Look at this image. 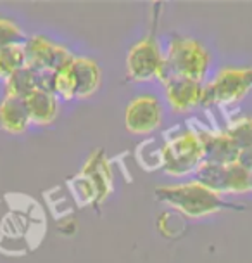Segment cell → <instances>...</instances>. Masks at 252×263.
Returning a JSON list of instances; mask_svg holds the SVG:
<instances>
[{"label": "cell", "mask_w": 252, "mask_h": 263, "mask_svg": "<svg viewBox=\"0 0 252 263\" xmlns=\"http://www.w3.org/2000/svg\"><path fill=\"white\" fill-rule=\"evenodd\" d=\"M30 125L25 101L14 97H4L0 101V128L7 134H23Z\"/></svg>", "instance_id": "cell-14"}, {"label": "cell", "mask_w": 252, "mask_h": 263, "mask_svg": "<svg viewBox=\"0 0 252 263\" xmlns=\"http://www.w3.org/2000/svg\"><path fill=\"white\" fill-rule=\"evenodd\" d=\"M26 66V55L23 44L0 49V80H7L11 74Z\"/></svg>", "instance_id": "cell-15"}, {"label": "cell", "mask_w": 252, "mask_h": 263, "mask_svg": "<svg viewBox=\"0 0 252 263\" xmlns=\"http://www.w3.org/2000/svg\"><path fill=\"white\" fill-rule=\"evenodd\" d=\"M204 163V145L197 130L185 128L171 134L161 147V166L167 175L185 177Z\"/></svg>", "instance_id": "cell-2"}, {"label": "cell", "mask_w": 252, "mask_h": 263, "mask_svg": "<svg viewBox=\"0 0 252 263\" xmlns=\"http://www.w3.org/2000/svg\"><path fill=\"white\" fill-rule=\"evenodd\" d=\"M237 161H239L247 170V173H249V189L252 191V149H249V151H242L239 154V159H237Z\"/></svg>", "instance_id": "cell-19"}, {"label": "cell", "mask_w": 252, "mask_h": 263, "mask_svg": "<svg viewBox=\"0 0 252 263\" xmlns=\"http://www.w3.org/2000/svg\"><path fill=\"white\" fill-rule=\"evenodd\" d=\"M73 192L81 203L100 206L113 192V172L104 151H93L81 172L71 180Z\"/></svg>", "instance_id": "cell-4"}, {"label": "cell", "mask_w": 252, "mask_h": 263, "mask_svg": "<svg viewBox=\"0 0 252 263\" xmlns=\"http://www.w3.org/2000/svg\"><path fill=\"white\" fill-rule=\"evenodd\" d=\"M52 92L57 96V99L60 97L64 101L76 99V80L71 71V63L52 73Z\"/></svg>", "instance_id": "cell-17"}, {"label": "cell", "mask_w": 252, "mask_h": 263, "mask_svg": "<svg viewBox=\"0 0 252 263\" xmlns=\"http://www.w3.org/2000/svg\"><path fill=\"white\" fill-rule=\"evenodd\" d=\"M25 106L30 116V123L50 125L59 115V99L54 92L45 88H36L25 99Z\"/></svg>", "instance_id": "cell-12"}, {"label": "cell", "mask_w": 252, "mask_h": 263, "mask_svg": "<svg viewBox=\"0 0 252 263\" xmlns=\"http://www.w3.org/2000/svg\"><path fill=\"white\" fill-rule=\"evenodd\" d=\"M252 90V68H223L202 90L200 106H230Z\"/></svg>", "instance_id": "cell-6"}, {"label": "cell", "mask_w": 252, "mask_h": 263, "mask_svg": "<svg viewBox=\"0 0 252 263\" xmlns=\"http://www.w3.org/2000/svg\"><path fill=\"white\" fill-rule=\"evenodd\" d=\"M195 180L209 187L216 194H242L249 192V173L239 161L214 164L204 161L195 172Z\"/></svg>", "instance_id": "cell-7"}, {"label": "cell", "mask_w": 252, "mask_h": 263, "mask_svg": "<svg viewBox=\"0 0 252 263\" xmlns=\"http://www.w3.org/2000/svg\"><path fill=\"white\" fill-rule=\"evenodd\" d=\"M25 33H23V30L16 23L0 17V49L9 45L25 44Z\"/></svg>", "instance_id": "cell-18"}, {"label": "cell", "mask_w": 252, "mask_h": 263, "mask_svg": "<svg viewBox=\"0 0 252 263\" xmlns=\"http://www.w3.org/2000/svg\"><path fill=\"white\" fill-rule=\"evenodd\" d=\"M200 140L204 145V161L214 164H230L239 159L240 149L228 137L226 132H213L207 128H199Z\"/></svg>", "instance_id": "cell-11"}, {"label": "cell", "mask_w": 252, "mask_h": 263, "mask_svg": "<svg viewBox=\"0 0 252 263\" xmlns=\"http://www.w3.org/2000/svg\"><path fill=\"white\" fill-rule=\"evenodd\" d=\"M126 73L132 82H151L166 78V59L156 39V23L145 39L132 45L126 55Z\"/></svg>", "instance_id": "cell-5"}, {"label": "cell", "mask_w": 252, "mask_h": 263, "mask_svg": "<svg viewBox=\"0 0 252 263\" xmlns=\"http://www.w3.org/2000/svg\"><path fill=\"white\" fill-rule=\"evenodd\" d=\"M154 196L181 215L190 218H200L218 213L221 210H242V206L232 204L216 194L209 187L197 180L183 182L176 185H161L154 191Z\"/></svg>", "instance_id": "cell-1"}, {"label": "cell", "mask_w": 252, "mask_h": 263, "mask_svg": "<svg viewBox=\"0 0 252 263\" xmlns=\"http://www.w3.org/2000/svg\"><path fill=\"white\" fill-rule=\"evenodd\" d=\"M26 66L40 73H55L68 66L74 55L68 47L55 44L44 35H33L25 40Z\"/></svg>", "instance_id": "cell-8"}, {"label": "cell", "mask_w": 252, "mask_h": 263, "mask_svg": "<svg viewBox=\"0 0 252 263\" xmlns=\"http://www.w3.org/2000/svg\"><path fill=\"white\" fill-rule=\"evenodd\" d=\"M164 59L166 77L176 74L195 80L199 83H202L211 64V54L207 52L206 47L199 40L181 35H173L170 39Z\"/></svg>", "instance_id": "cell-3"}, {"label": "cell", "mask_w": 252, "mask_h": 263, "mask_svg": "<svg viewBox=\"0 0 252 263\" xmlns=\"http://www.w3.org/2000/svg\"><path fill=\"white\" fill-rule=\"evenodd\" d=\"M225 132L228 134V137L237 144L240 153L252 149V118H249V116L233 120Z\"/></svg>", "instance_id": "cell-16"}, {"label": "cell", "mask_w": 252, "mask_h": 263, "mask_svg": "<svg viewBox=\"0 0 252 263\" xmlns=\"http://www.w3.org/2000/svg\"><path fill=\"white\" fill-rule=\"evenodd\" d=\"M162 85H164V96L171 111L181 115V112H186L194 109V107L200 106L202 90H204L202 83L185 77L171 74V77L164 78Z\"/></svg>", "instance_id": "cell-10"}, {"label": "cell", "mask_w": 252, "mask_h": 263, "mask_svg": "<svg viewBox=\"0 0 252 263\" xmlns=\"http://www.w3.org/2000/svg\"><path fill=\"white\" fill-rule=\"evenodd\" d=\"M71 71L76 80V99H88L100 88L102 69L93 59L74 55L71 61Z\"/></svg>", "instance_id": "cell-13"}, {"label": "cell", "mask_w": 252, "mask_h": 263, "mask_svg": "<svg viewBox=\"0 0 252 263\" xmlns=\"http://www.w3.org/2000/svg\"><path fill=\"white\" fill-rule=\"evenodd\" d=\"M162 104L156 96H138L124 109V126L130 134L149 135L162 125Z\"/></svg>", "instance_id": "cell-9"}]
</instances>
